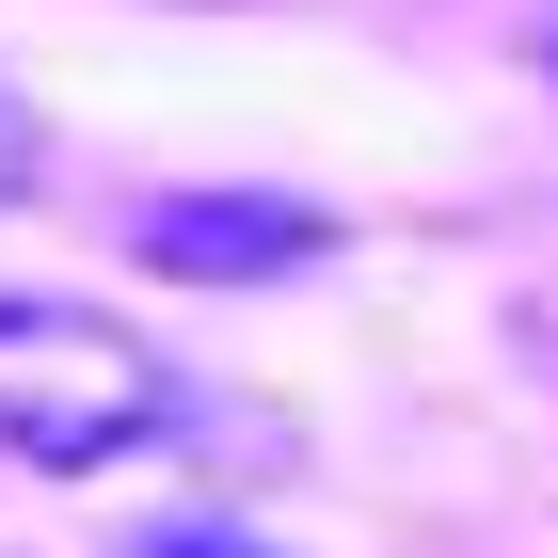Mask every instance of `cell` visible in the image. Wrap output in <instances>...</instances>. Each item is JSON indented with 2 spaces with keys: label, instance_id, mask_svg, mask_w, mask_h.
I'll return each instance as SVG.
<instances>
[{
  "label": "cell",
  "instance_id": "obj_1",
  "mask_svg": "<svg viewBox=\"0 0 558 558\" xmlns=\"http://www.w3.org/2000/svg\"><path fill=\"white\" fill-rule=\"evenodd\" d=\"M160 415H175V367L129 336V319L0 288V447H16L33 478H96V463H129Z\"/></svg>",
  "mask_w": 558,
  "mask_h": 558
},
{
  "label": "cell",
  "instance_id": "obj_2",
  "mask_svg": "<svg viewBox=\"0 0 558 558\" xmlns=\"http://www.w3.org/2000/svg\"><path fill=\"white\" fill-rule=\"evenodd\" d=\"M129 256L175 271V288H271V271L336 256V208H303V192H144Z\"/></svg>",
  "mask_w": 558,
  "mask_h": 558
},
{
  "label": "cell",
  "instance_id": "obj_3",
  "mask_svg": "<svg viewBox=\"0 0 558 558\" xmlns=\"http://www.w3.org/2000/svg\"><path fill=\"white\" fill-rule=\"evenodd\" d=\"M144 558H256V543H223V526H160Z\"/></svg>",
  "mask_w": 558,
  "mask_h": 558
},
{
  "label": "cell",
  "instance_id": "obj_4",
  "mask_svg": "<svg viewBox=\"0 0 558 558\" xmlns=\"http://www.w3.org/2000/svg\"><path fill=\"white\" fill-rule=\"evenodd\" d=\"M543 64H558V16H543Z\"/></svg>",
  "mask_w": 558,
  "mask_h": 558
}]
</instances>
